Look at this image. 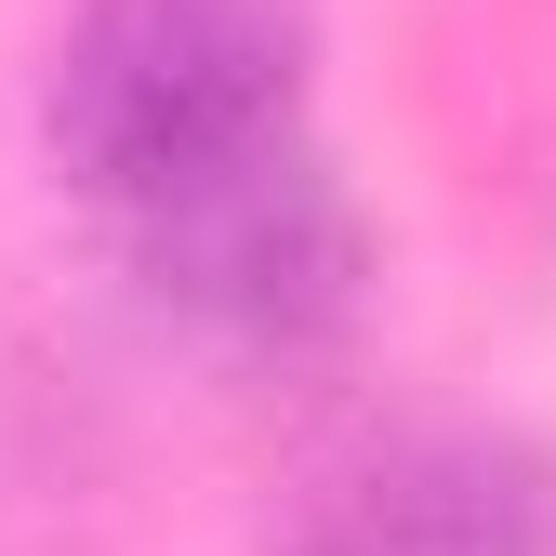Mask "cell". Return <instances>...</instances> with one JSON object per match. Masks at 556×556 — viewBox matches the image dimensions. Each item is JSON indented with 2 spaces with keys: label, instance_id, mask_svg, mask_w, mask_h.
Wrapping results in <instances>:
<instances>
[{
  "label": "cell",
  "instance_id": "cell-1",
  "mask_svg": "<svg viewBox=\"0 0 556 556\" xmlns=\"http://www.w3.org/2000/svg\"><path fill=\"white\" fill-rule=\"evenodd\" d=\"M318 0H66L40 66V147L119 239L173 199L305 147Z\"/></svg>",
  "mask_w": 556,
  "mask_h": 556
},
{
  "label": "cell",
  "instance_id": "cell-2",
  "mask_svg": "<svg viewBox=\"0 0 556 556\" xmlns=\"http://www.w3.org/2000/svg\"><path fill=\"white\" fill-rule=\"evenodd\" d=\"M119 265L160 318H186L226 358H318V344H344L371 318L384 239L358 213V186H344V160L305 132V147H278L226 186L173 199V213L119 226Z\"/></svg>",
  "mask_w": 556,
  "mask_h": 556
},
{
  "label": "cell",
  "instance_id": "cell-3",
  "mask_svg": "<svg viewBox=\"0 0 556 556\" xmlns=\"http://www.w3.org/2000/svg\"><path fill=\"white\" fill-rule=\"evenodd\" d=\"M292 556H556V438L397 425L305 491Z\"/></svg>",
  "mask_w": 556,
  "mask_h": 556
}]
</instances>
